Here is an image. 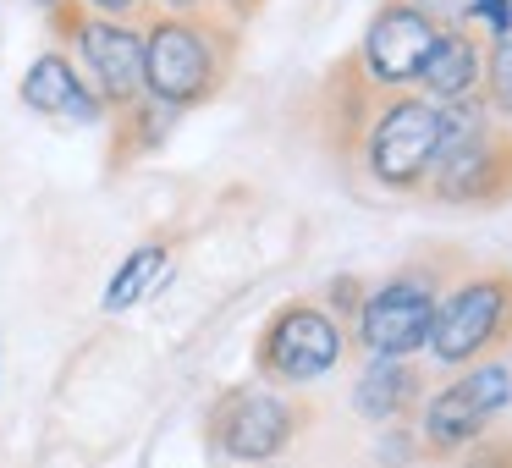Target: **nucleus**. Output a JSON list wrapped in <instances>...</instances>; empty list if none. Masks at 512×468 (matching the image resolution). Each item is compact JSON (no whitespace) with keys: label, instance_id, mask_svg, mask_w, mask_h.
Masks as SVG:
<instances>
[{"label":"nucleus","instance_id":"obj_15","mask_svg":"<svg viewBox=\"0 0 512 468\" xmlns=\"http://www.w3.org/2000/svg\"><path fill=\"white\" fill-rule=\"evenodd\" d=\"M171 127H177V111H166V105H155V100H138V105H127V111H116L111 166H133V160L155 155Z\"/></svg>","mask_w":512,"mask_h":468},{"label":"nucleus","instance_id":"obj_11","mask_svg":"<svg viewBox=\"0 0 512 468\" xmlns=\"http://www.w3.org/2000/svg\"><path fill=\"white\" fill-rule=\"evenodd\" d=\"M17 100L56 127H100L105 122L100 94L83 83V72L72 67L67 50H45L39 61H28L23 83H17Z\"/></svg>","mask_w":512,"mask_h":468},{"label":"nucleus","instance_id":"obj_8","mask_svg":"<svg viewBox=\"0 0 512 468\" xmlns=\"http://www.w3.org/2000/svg\"><path fill=\"white\" fill-rule=\"evenodd\" d=\"M507 408H512V364L507 358H485V364L457 369L441 391H424L419 413H413L419 452L435 457V463L463 457L474 441H485L490 424Z\"/></svg>","mask_w":512,"mask_h":468},{"label":"nucleus","instance_id":"obj_23","mask_svg":"<svg viewBox=\"0 0 512 468\" xmlns=\"http://www.w3.org/2000/svg\"><path fill=\"white\" fill-rule=\"evenodd\" d=\"M28 6H39V12H56L61 0H28Z\"/></svg>","mask_w":512,"mask_h":468},{"label":"nucleus","instance_id":"obj_2","mask_svg":"<svg viewBox=\"0 0 512 468\" xmlns=\"http://www.w3.org/2000/svg\"><path fill=\"white\" fill-rule=\"evenodd\" d=\"M441 138H446V116L441 105L419 100V94H380L375 111L364 116L353 138V171L380 193H413L430 188V171L441 160Z\"/></svg>","mask_w":512,"mask_h":468},{"label":"nucleus","instance_id":"obj_5","mask_svg":"<svg viewBox=\"0 0 512 468\" xmlns=\"http://www.w3.org/2000/svg\"><path fill=\"white\" fill-rule=\"evenodd\" d=\"M45 17H50V34H56V50L72 56L83 83L100 94L105 116L144 100V28L116 23V17H94L78 0H61Z\"/></svg>","mask_w":512,"mask_h":468},{"label":"nucleus","instance_id":"obj_17","mask_svg":"<svg viewBox=\"0 0 512 468\" xmlns=\"http://www.w3.org/2000/svg\"><path fill=\"white\" fill-rule=\"evenodd\" d=\"M364 292H369V281H358V276H336L331 287H325V309L336 314L342 325H353V314H358V303H364Z\"/></svg>","mask_w":512,"mask_h":468},{"label":"nucleus","instance_id":"obj_12","mask_svg":"<svg viewBox=\"0 0 512 468\" xmlns=\"http://www.w3.org/2000/svg\"><path fill=\"white\" fill-rule=\"evenodd\" d=\"M353 413L364 424H413L424 402V369L413 358H364V369L353 375V391H347Z\"/></svg>","mask_w":512,"mask_h":468},{"label":"nucleus","instance_id":"obj_19","mask_svg":"<svg viewBox=\"0 0 512 468\" xmlns=\"http://www.w3.org/2000/svg\"><path fill=\"white\" fill-rule=\"evenodd\" d=\"M419 17H430L435 28H468V0H402Z\"/></svg>","mask_w":512,"mask_h":468},{"label":"nucleus","instance_id":"obj_7","mask_svg":"<svg viewBox=\"0 0 512 468\" xmlns=\"http://www.w3.org/2000/svg\"><path fill=\"white\" fill-rule=\"evenodd\" d=\"M347 325L325 309L320 298H292L259 325L254 342V369L276 391H303L314 380L336 375L347 364Z\"/></svg>","mask_w":512,"mask_h":468},{"label":"nucleus","instance_id":"obj_10","mask_svg":"<svg viewBox=\"0 0 512 468\" xmlns=\"http://www.w3.org/2000/svg\"><path fill=\"white\" fill-rule=\"evenodd\" d=\"M435 34H441V28H435L430 17H419L413 6L380 0V12L364 23V39H358V50L347 61H353V72L375 94H397V89H408V83H419V67H424V56H430Z\"/></svg>","mask_w":512,"mask_h":468},{"label":"nucleus","instance_id":"obj_3","mask_svg":"<svg viewBox=\"0 0 512 468\" xmlns=\"http://www.w3.org/2000/svg\"><path fill=\"white\" fill-rule=\"evenodd\" d=\"M441 160L430 171V199L452 210H496L512 199V127L485 111V100L446 105Z\"/></svg>","mask_w":512,"mask_h":468},{"label":"nucleus","instance_id":"obj_4","mask_svg":"<svg viewBox=\"0 0 512 468\" xmlns=\"http://www.w3.org/2000/svg\"><path fill=\"white\" fill-rule=\"evenodd\" d=\"M430 364L441 369H468L496 353H512V270H468L463 281L441 292L430 325Z\"/></svg>","mask_w":512,"mask_h":468},{"label":"nucleus","instance_id":"obj_21","mask_svg":"<svg viewBox=\"0 0 512 468\" xmlns=\"http://www.w3.org/2000/svg\"><path fill=\"white\" fill-rule=\"evenodd\" d=\"M215 12H221L226 23H237V28H243V23H254V17L265 12V0H215Z\"/></svg>","mask_w":512,"mask_h":468},{"label":"nucleus","instance_id":"obj_13","mask_svg":"<svg viewBox=\"0 0 512 468\" xmlns=\"http://www.w3.org/2000/svg\"><path fill=\"white\" fill-rule=\"evenodd\" d=\"M479 83H485V34H474V28H441L419 67V100L446 111V105L474 100Z\"/></svg>","mask_w":512,"mask_h":468},{"label":"nucleus","instance_id":"obj_9","mask_svg":"<svg viewBox=\"0 0 512 468\" xmlns=\"http://www.w3.org/2000/svg\"><path fill=\"white\" fill-rule=\"evenodd\" d=\"M314 424V408L276 386H232L215 397L204 435L221 457L248 468H270L287 446L303 441V430Z\"/></svg>","mask_w":512,"mask_h":468},{"label":"nucleus","instance_id":"obj_22","mask_svg":"<svg viewBox=\"0 0 512 468\" xmlns=\"http://www.w3.org/2000/svg\"><path fill=\"white\" fill-rule=\"evenodd\" d=\"M155 12H166V17H193V12H210L215 0H149Z\"/></svg>","mask_w":512,"mask_h":468},{"label":"nucleus","instance_id":"obj_16","mask_svg":"<svg viewBox=\"0 0 512 468\" xmlns=\"http://www.w3.org/2000/svg\"><path fill=\"white\" fill-rule=\"evenodd\" d=\"M479 100L496 122L512 127V34L490 39L485 45V83H479Z\"/></svg>","mask_w":512,"mask_h":468},{"label":"nucleus","instance_id":"obj_20","mask_svg":"<svg viewBox=\"0 0 512 468\" xmlns=\"http://www.w3.org/2000/svg\"><path fill=\"white\" fill-rule=\"evenodd\" d=\"M78 6L94 17H116V23H144L149 12V0H78Z\"/></svg>","mask_w":512,"mask_h":468},{"label":"nucleus","instance_id":"obj_6","mask_svg":"<svg viewBox=\"0 0 512 468\" xmlns=\"http://www.w3.org/2000/svg\"><path fill=\"white\" fill-rule=\"evenodd\" d=\"M446 292V270L435 259L424 265H402L386 281H369L364 303L353 314L347 342L369 358H413L430 347V325H435V303Z\"/></svg>","mask_w":512,"mask_h":468},{"label":"nucleus","instance_id":"obj_14","mask_svg":"<svg viewBox=\"0 0 512 468\" xmlns=\"http://www.w3.org/2000/svg\"><path fill=\"white\" fill-rule=\"evenodd\" d=\"M171 281V243H138L133 254L116 265V276L105 281V298H100V314H127L160 292Z\"/></svg>","mask_w":512,"mask_h":468},{"label":"nucleus","instance_id":"obj_18","mask_svg":"<svg viewBox=\"0 0 512 468\" xmlns=\"http://www.w3.org/2000/svg\"><path fill=\"white\" fill-rule=\"evenodd\" d=\"M457 468H512V435H485V441H474L457 457Z\"/></svg>","mask_w":512,"mask_h":468},{"label":"nucleus","instance_id":"obj_1","mask_svg":"<svg viewBox=\"0 0 512 468\" xmlns=\"http://www.w3.org/2000/svg\"><path fill=\"white\" fill-rule=\"evenodd\" d=\"M144 100L166 111H199L232 83L243 28L226 23L221 12H193V17H166L149 12L144 23Z\"/></svg>","mask_w":512,"mask_h":468}]
</instances>
